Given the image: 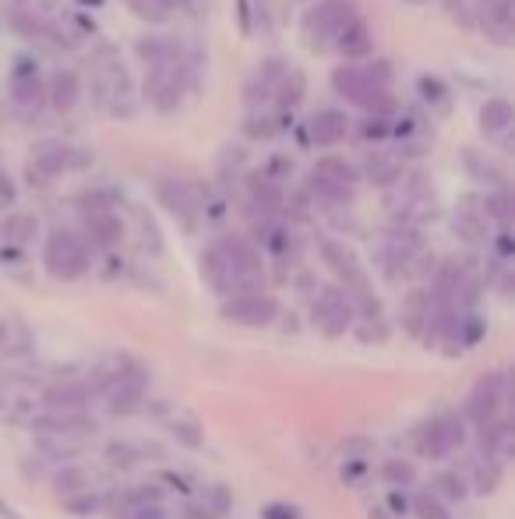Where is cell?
Instances as JSON below:
<instances>
[{
  "instance_id": "17",
  "label": "cell",
  "mask_w": 515,
  "mask_h": 519,
  "mask_svg": "<svg viewBox=\"0 0 515 519\" xmlns=\"http://www.w3.org/2000/svg\"><path fill=\"white\" fill-rule=\"evenodd\" d=\"M11 99L22 110H39L46 99V82L39 78V68L32 61H18L11 71Z\"/></svg>"
},
{
  "instance_id": "3",
  "label": "cell",
  "mask_w": 515,
  "mask_h": 519,
  "mask_svg": "<svg viewBox=\"0 0 515 519\" xmlns=\"http://www.w3.org/2000/svg\"><path fill=\"white\" fill-rule=\"evenodd\" d=\"M332 89H336L343 99H350L353 106L367 110L371 117H389V113L396 110L392 92L374 85L364 64H339V68L332 71Z\"/></svg>"
},
{
  "instance_id": "51",
  "label": "cell",
  "mask_w": 515,
  "mask_h": 519,
  "mask_svg": "<svg viewBox=\"0 0 515 519\" xmlns=\"http://www.w3.org/2000/svg\"><path fill=\"white\" fill-rule=\"evenodd\" d=\"M11 202H15V181L0 170V205H11Z\"/></svg>"
},
{
  "instance_id": "48",
  "label": "cell",
  "mask_w": 515,
  "mask_h": 519,
  "mask_svg": "<svg viewBox=\"0 0 515 519\" xmlns=\"http://www.w3.org/2000/svg\"><path fill=\"white\" fill-rule=\"evenodd\" d=\"M173 435H177L184 445H191V449H198V445H202V435H198V428H195V424H184V421H177V424H173Z\"/></svg>"
},
{
  "instance_id": "53",
  "label": "cell",
  "mask_w": 515,
  "mask_h": 519,
  "mask_svg": "<svg viewBox=\"0 0 515 519\" xmlns=\"http://www.w3.org/2000/svg\"><path fill=\"white\" fill-rule=\"evenodd\" d=\"M209 498L216 502V512H226L230 509V495H226L223 484H216V488H209Z\"/></svg>"
},
{
  "instance_id": "20",
  "label": "cell",
  "mask_w": 515,
  "mask_h": 519,
  "mask_svg": "<svg viewBox=\"0 0 515 519\" xmlns=\"http://www.w3.org/2000/svg\"><path fill=\"white\" fill-rule=\"evenodd\" d=\"M357 170H360V177H367V181L378 184V188H392V184L406 173V163L396 156V152L374 149V152H367L364 163H360Z\"/></svg>"
},
{
  "instance_id": "23",
  "label": "cell",
  "mask_w": 515,
  "mask_h": 519,
  "mask_svg": "<svg viewBox=\"0 0 515 519\" xmlns=\"http://www.w3.org/2000/svg\"><path fill=\"white\" fill-rule=\"evenodd\" d=\"M396 138H399V152L396 156L403 159H417L424 156L427 149H431V124L420 117V113H410V117H403L396 128Z\"/></svg>"
},
{
  "instance_id": "55",
  "label": "cell",
  "mask_w": 515,
  "mask_h": 519,
  "mask_svg": "<svg viewBox=\"0 0 515 519\" xmlns=\"http://www.w3.org/2000/svg\"><path fill=\"white\" fill-rule=\"evenodd\" d=\"M159 8H177V11H191V4L195 0H156Z\"/></svg>"
},
{
  "instance_id": "47",
  "label": "cell",
  "mask_w": 515,
  "mask_h": 519,
  "mask_svg": "<svg viewBox=\"0 0 515 519\" xmlns=\"http://www.w3.org/2000/svg\"><path fill=\"white\" fill-rule=\"evenodd\" d=\"M262 516H265V519H304V516H300V509H297V505H283V502H272V505H265V509H262Z\"/></svg>"
},
{
  "instance_id": "18",
  "label": "cell",
  "mask_w": 515,
  "mask_h": 519,
  "mask_svg": "<svg viewBox=\"0 0 515 519\" xmlns=\"http://www.w3.org/2000/svg\"><path fill=\"white\" fill-rule=\"evenodd\" d=\"M32 431L50 438H75L85 435V431H96V421L85 410H78V414H53V410H46V414L32 417Z\"/></svg>"
},
{
  "instance_id": "54",
  "label": "cell",
  "mask_w": 515,
  "mask_h": 519,
  "mask_svg": "<svg viewBox=\"0 0 515 519\" xmlns=\"http://www.w3.org/2000/svg\"><path fill=\"white\" fill-rule=\"evenodd\" d=\"M8 346H11V322L0 318V350H8Z\"/></svg>"
},
{
  "instance_id": "33",
  "label": "cell",
  "mask_w": 515,
  "mask_h": 519,
  "mask_svg": "<svg viewBox=\"0 0 515 519\" xmlns=\"http://www.w3.org/2000/svg\"><path fill=\"white\" fill-rule=\"evenodd\" d=\"M279 128H283V113L272 110V106H262V110H251L244 121V131L251 138H276Z\"/></svg>"
},
{
  "instance_id": "29",
  "label": "cell",
  "mask_w": 515,
  "mask_h": 519,
  "mask_svg": "<svg viewBox=\"0 0 515 519\" xmlns=\"http://www.w3.org/2000/svg\"><path fill=\"white\" fill-rule=\"evenodd\" d=\"M512 103H508L505 96H491V99H484V106H480V113H477V124H480V131L484 135H491V138H501V135H508L512 131Z\"/></svg>"
},
{
  "instance_id": "31",
  "label": "cell",
  "mask_w": 515,
  "mask_h": 519,
  "mask_svg": "<svg viewBox=\"0 0 515 519\" xmlns=\"http://www.w3.org/2000/svg\"><path fill=\"white\" fill-rule=\"evenodd\" d=\"M304 92H307L304 71H300V68H286V75L279 78L276 92H272V99H276V110L279 113H290L293 106L304 99Z\"/></svg>"
},
{
  "instance_id": "4",
  "label": "cell",
  "mask_w": 515,
  "mask_h": 519,
  "mask_svg": "<svg viewBox=\"0 0 515 519\" xmlns=\"http://www.w3.org/2000/svg\"><path fill=\"white\" fill-rule=\"evenodd\" d=\"M89 265H92L89 244H85L75 230H64V226L50 230L46 248H43V269L50 272L53 279L75 283V279H82L85 272H89Z\"/></svg>"
},
{
  "instance_id": "15",
  "label": "cell",
  "mask_w": 515,
  "mask_h": 519,
  "mask_svg": "<svg viewBox=\"0 0 515 519\" xmlns=\"http://www.w3.org/2000/svg\"><path fill=\"white\" fill-rule=\"evenodd\" d=\"M184 68L180 64H170V68H156L149 71V78H145V96H149V103L156 106V110L170 113L180 106V99H184Z\"/></svg>"
},
{
  "instance_id": "35",
  "label": "cell",
  "mask_w": 515,
  "mask_h": 519,
  "mask_svg": "<svg viewBox=\"0 0 515 519\" xmlns=\"http://www.w3.org/2000/svg\"><path fill=\"white\" fill-rule=\"evenodd\" d=\"M314 173H321V177H329V181H336V184H346V188H353V184H357V177H360L357 166H353L350 159H343V156H325V159H318Z\"/></svg>"
},
{
  "instance_id": "21",
  "label": "cell",
  "mask_w": 515,
  "mask_h": 519,
  "mask_svg": "<svg viewBox=\"0 0 515 519\" xmlns=\"http://www.w3.org/2000/svg\"><path fill=\"white\" fill-rule=\"evenodd\" d=\"M484 329L487 325L480 315H473V311H456L441 339L448 343V354H459V350H473V346L480 343V336H484Z\"/></svg>"
},
{
  "instance_id": "6",
  "label": "cell",
  "mask_w": 515,
  "mask_h": 519,
  "mask_svg": "<svg viewBox=\"0 0 515 519\" xmlns=\"http://www.w3.org/2000/svg\"><path fill=\"white\" fill-rule=\"evenodd\" d=\"M311 318L318 325L321 336L329 339H339L353 329L357 322V311H353V301L346 294L343 286H321L318 294H314V308H311Z\"/></svg>"
},
{
  "instance_id": "27",
  "label": "cell",
  "mask_w": 515,
  "mask_h": 519,
  "mask_svg": "<svg viewBox=\"0 0 515 519\" xmlns=\"http://www.w3.org/2000/svg\"><path fill=\"white\" fill-rule=\"evenodd\" d=\"M350 135V117L343 110H318L307 121V138L314 145H339Z\"/></svg>"
},
{
  "instance_id": "5",
  "label": "cell",
  "mask_w": 515,
  "mask_h": 519,
  "mask_svg": "<svg viewBox=\"0 0 515 519\" xmlns=\"http://www.w3.org/2000/svg\"><path fill=\"white\" fill-rule=\"evenodd\" d=\"M424 251V237L413 226H389L385 234L378 237V269L385 272V279L399 283V279H410V269L417 262V255Z\"/></svg>"
},
{
  "instance_id": "49",
  "label": "cell",
  "mask_w": 515,
  "mask_h": 519,
  "mask_svg": "<svg viewBox=\"0 0 515 519\" xmlns=\"http://www.w3.org/2000/svg\"><path fill=\"white\" fill-rule=\"evenodd\" d=\"M106 452H110V459L117 463V467H131V463H135V449H131V445H117V442H113Z\"/></svg>"
},
{
  "instance_id": "38",
  "label": "cell",
  "mask_w": 515,
  "mask_h": 519,
  "mask_svg": "<svg viewBox=\"0 0 515 519\" xmlns=\"http://www.w3.org/2000/svg\"><path fill=\"white\" fill-rule=\"evenodd\" d=\"M159 502H163V491H159L156 484H135V488H127L124 495H120V505H124L127 512L159 509Z\"/></svg>"
},
{
  "instance_id": "8",
  "label": "cell",
  "mask_w": 515,
  "mask_h": 519,
  "mask_svg": "<svg viewBox=\"0 0 515 519\" xmlns=\"http://www.w3.org/2000/svg\"><path fill=\"white\" fill-rule=\"evenodd\" d=\"M466 445V424L459 414L445 410V414L431 417L427 424L417 428V449L420 456H431V459H445L448 452H456Z\"/></svg>"
},
{
  "instance_id": "52",
  "label": "cell",
  "mask_w": 515,
  "mask_h": 519,
  "mask_svg": "<svg viewBox=\"0 0 515 519\" xmlns=\"http://www.w3.org/2000/svg\"><path fill=\"white\" fill-rule=\"evenodd\" d=\"M360 339H385V325H381V318H374V322H364V329H360Z\"/></svg>"
},
{
  "instance_id": "40",
  "label": "cell",
  "mask_w": 515,
  "mask_h": 519,
  "mask_svg": "<svg viewBox=\"0 0 515 519\" xmlns=\"http://www.w3.org/2000/svg\"><path fill=\"white\" fill-rule=\"evenodd\" d=\"M431 495L441 498V502H463L466 498V481L459 474H452V470H441V474H434V484H431Z\"/></svg>"
},
{
  "instance_id": "45",
  "label": "cell",
  "mask_w": 515,
  "mask_h": 519,
  "mask_svg": "<svg viewBox=\"0 0 515 519\" xmlns=\"http://www.w3.org/2000/svg\"><path fill=\"white\" fill-rule=\"evenodd\" d=\"M360 135H364L367 142H378V138L389 135V124H385V117H371V113H367V121L360 124Z\"/></svg>"
},
{
  "instance_id": "50",
  "label": "cell",
  "mask_w": 515,
  "mask_h": 519,
  "mask_svg": "<svg viewBox=\"0 0 515 519\" xmlns=\"http://www.w3.org/2000/svg\"><path fill=\"white\" fill-rule=\"evenodd\" d=\"M68 502V509L71 512H89V509H96V498H92V491H85V495H75V498H64Z\"/></svg>"
},
{
  "instance_id": "28",
  "label": "cell",
  "mask_w": 515,
  "mask_h": 519,
  "mask_svg": "<svg viewBox=\"0 0 515 519\" xmlns=\"http://www.w3.org/2000/svg\"><path fill=\"white\" fill-rule=\"evenodd\" d=\"M336 46L343 57H350V61H360V57H367V53H374V39H371V29H367V22L360 15H353L350 22L343 25V32L336 36Z\"/></svg>"
},
{
  "instance_id": "7",
  "label": "cell",
  "mask_w": 515,
  "mask_h": 519,
  "mask_svg": "<svg viewBox=\"0 0 515 519\" xmlns=\"http://www.w3.org/2000/svg\"><path fill=\"white\" fill-rule=\"evenodd\" d=\"M353 15H357V11L350 8V0H325V4L311 8L304 18V43L311 46L314 53H321L325 46L336 43V36L343 32V25L350 22Z\"/></svg>"
},
{
  "instance_id": "16",
  "label": "cell",
  "mask_w": 515,
  "mask_h": 519,
  "mask_svg": "<svg viewBox=\"0 0 515 519\" xmlns=\"http://www.w3.org/2000/svg\"><path fill=\"white\" fill-rule=\"evenodd\" d=\"M452 230H456V234L463 237L466 244H473V248L487 244V237H491V223H487L480 198H463V202L456 205V216H452Z\"/></svg>"
},
{
  "instance_id": "34",
  "label": "cell",
  "mask_w": 515,
  "mask_h": 519,
  "mask_svg": "<svg viewBox=\"0 0 515 519\" xmlns=\"http://www.w3.org/2000/svg\"><path fill=\"white\" fill-rule=\"evenodd\" d=\"M53 491H57L60 498H75V495H85V491H92L89 470H85V467L57 470V477H53Z\"/></svg>"
},
{
  "instance_id": "2",
  "label": "cell",
  "mask_w": 515,
  "mask_h": 519,
  "mask_svg": "<svg viewBox=\"0 0 515 519\" xmlns=\"http://www.w3.org/2000/svg\"><path fill=\"white\" fill-rule=\"evenodd\" d=\"M385 209L392 216V226H413V230H420L424 223H431L438 216V198H434L431 177L420 170L403 173L392 184L389 195H385Z\"/></svg>"
},
{
  "instance_id": "36",
  "label": "cell",
  "mask_w": 515,
  "mask_h": 519,
  "mask_svg": "<svg viewBox=\"0 0 515 519\" xmlns=\"http://www.w3.org/2000/svg\"><path fill=\"white\" fill-rule=\"evenodd\" d=\"M39 223L32 212H15V216L4 219V226H0V234H4V241L8 244H29L32 237H36Z\"/></svg>"
},
{
  "instance_id": "10",
  "label": "cell",
  "mask_w": 515,
  "mask_h": 519,
  "mask_svg": "<svg viewBox=\"0 0 515 519\" xmlns=\"http://www.w3.org/2000/svg\"><path fill=\"white\" fill-rule=\"evenodd\" d=\"M505 392H508V378L501 375V371H491L487 378H480V382L473 385L470 399H466V407H463L466 421H473L477 428L498 421L501 403H505Z\"/></svg>"
},
{
  "instance_id": "12",
  "label": "cell",
  "mask_w": 515,
  "mask_h": 519,
  "mask_svg": "<svg viewBox=\"0 0 515 519\" xmlns=\"http://www.w3.org/2000/svg\"><path fill=\"white\" fill-rule=\"evenodd\" d=\"M78 152L71 149V145L57 142V138H46V142H39L36 149H32L29 156V177L32 184H43V181H53V177H60V173H68L71 166H78Z\"/></svg>"
},
{
  "instance_id": "42",
  "label": "cell",
  "mask_w": 515,
  "mask_h": 519,
  "mask_svg": "<svg viewBox=\"0 0 515 519\" xmlns=\"http://www.w3.org/2000/svg\"><path fill=\"white\" fill-rule=\"evenodd\" d=\"M381 477H385L392 488H406V484L417 481V467H413L410 459H389V463L381 467Z\"/></svg>"
},
{
  "instance_id": "24",
  "label": "cell",
  "mask_w": 515,
  "mask_h": 519,
  "mask_svg": "<svg viewBox=\"0 0 515 519\" xmlns=\"http://www.w3.org/2000/svg\"><path fill=\"white\" fill-rule=\"evenodd\" d=\"M304 191H307V198H311V205H318V209H325V212H339L353 202V188L329 181V177H321V173H314V170H311V177H307Z\"/></svg>"
},
{
  "instance_id": "25",
  "label": "cell",
  "mask_w": 515,
  "mask_h": 519,
  "mask_svg": "<svg viewBox=\"0 0 515 519\" xmlns=\"http://www.w3.org/2000/svg\"><path fill=\"white\" fill-rule=\"evenodd\" d=\"M89 385L85 382H57L43 392V407L53 410V414H78V410L89 407Z\"/></svg>"
},
{
  "instance_id": "32",
  "label": "cell",
  "mask_w": 515,
  "mask_h": 519,
  "mask_svg": "<svg viewBox=\"0 0 515 519\" xmlns=\"http://www.w3.org/2000/svg\"><path fill=\"white\" fill-rule=\"evenodd\" d=\"M484 216L487 223H498V230H512V191L501 188V191H487L484 202Z\"/></svg>"
},
{
  "instance_id": "14",
  "label": "cell",
  "mask_w": 515,
  "mask_h": 519,
  "mask_svg": "<svg viewBox=\"0 0 515 519\" xmlns=\"http://www.w3.org/2000/svg\"><path fill=\"white\" fill-rule=\"evenodd\" d=\"M318 255H321V262L329 265V269L336 272L339 279H343V290H346V294L371 286V283H367L364 269H360V262H357V255H353L350 244L332 241V237H318Z\"/></svg>"
},
{
  "instance_id": "9",
  "label": "cell",
  "mask_w": 515,
  "mask_h": 519,
  "mask_svg": "<svg viewBox=\"0 0 515 519\" xmlns=\"http://www.w3.org/2000/svg\"><path fill=\"white\" fill-rule=\"evenodd\" d=\"M219 315L233 325H244V329H265V325L276 322L279 315V304L272 294H237V297H226Z\"/></svg>"
},
{
  "instance_id": "44",
  "label": "cell",
  "mask_w": 515,
  "mask_h": 519,
  "mask_svg": "<svg viewBox=\"0 0 515 519\" xmlns=\"http://www.w3.org/2000/svg\"><path fill=\"white\" fill-rule=\"evenodd\" d=\"M286 173H293V163H290V159H286V156H272L269 166L262 170V177H265V181L276 184V181H283Z\"/></svg>"
},
{
  "instance_id": "46",
  "label": "cell",
  "mask_w": 515,
  "mask_h": 519,
  "mask_svg": "<svg viewBox=\"0 0 515 519\" xmlns=\"http://www.w3.org/2000/svg\"><path fill=\"white\" fill-rule=\"evenodd\" d=\"M420 92H424L427 99H438V103H448V92H445V85L438 82V75H424V78H420Z\"/></svg>"
},
{
  "instance_id": "37",
  "label": "cell",
  "mask_w": 515,
  "mask_h": 519,
  "mask_svg": "<svg viewBox=\"0 0 515 519\" xmlns=\"http://www.w3.org/2000/svg\"><path fill=\"white\" fill-rule=\"evenodd\" d=\"M498 481H501V463L494 456L480 452L477 463H473V488H477L480 495H491V491H498Z\"/></svg>"
},
{
  "instance_id": "41",
  "label": "cell",
  "mask_w": 515,
  "mask_h": 519,
  "mask_svg": "<svg viewBox=\"0 0 515 519\" xmlns=\"http://www.w3.org/2000/svg\"><path fill=\"white\" fill-rule=\"evenodd\" d=\"M117 205V195H110V188H89L78 195V209L89 216V212H113Z\"/></svg>"
},
{
  "instance_id": "39",
  "label": "cell",
  "mask_w": 515,
  "mask_h": 519,
  "mask_svg": "<svg viewBox=\"0 0 515 519\" xmlns=\"http://www.w3.org/2000/svg\"><path fill=\"white\" fill-rule=\"evenodd\" d=\"M427 304H431V294H427V290H413V294L406 297V308H403V325L413 332V336H420V329H424Z\"/></svg>"
},
{
  "instance_id": "11",
  "label": "cell",
  "mask_w": 515,
  "mask_h": 519,
  "mask_svg": "<svg viewBox=\"0 0 515 519\" xmlns=\"http://www.w3.org/2000/svg\"><path fill=\"white\" fill-rule=\"evenodd\" d=\"M145 385H149V375L142 368H120L110 375L103 389V399L110 414H135L138 403L145 399Z\"/></svg>"
},
{
  "instance_id": "19",
  "label": "cell",
  "mask_w": 515,
  "mask_h": 519,
  "mask_svg": "<svg viewBox=\"0 0 515 519\" xmlns=\"http://www.w3.org/2000/svg\"><path fill=\"white\" fill-rule=\"evenodd\" d=\"M463 170H466V177H470L473 184H480V188H487V191L508 188L505 166H501L498 159L484 156L480 149H463Z\"/></svg>"
},
{
  "instance_id": "13",
  "label": "cell",
  "mask_w": 515,
  "mask_h": 519,
  "mask_svg": "<svg viewBox=\"0 0 515 519\" xmlns=\"http://www.w3.org/2000/svg\"><path fill=\"white\" fill-rule=\"evenodd\" d=\"M156 198L163 202V209L170 212L173 219H177L184 230H195L198 219H202V198H198V191L191 188V184L184 181H159L156 184Z\"/></svg>"
},
{
  "instance_id": "43",
  "label": "cell",
  "mask_w": 515,
  "mask_h": 519,
  "mask_svg": "<svg viewBox=\"0 0 515 519\" xmlns=\"http://www.w3.org/2000/svg\"><path fill=\"white\" fill-rule=\"evenodd\" d=\"M413 512H417L420 519H448V509L441 498H434L431 491H420L417 498H413Z\"/></svg>"
},
{
  "instance_id": "1",
  "label": "cell",
  "mask_w": 515,
  "mask_h": 519,
  "mask_svg": "<svg viewBox=\"0 0 515 519\" xmlns=\"http://www.w3.org/2000/svg\"><path fill=\"white\" fill-rule=\"evenodd\" d=\"M202 276L216 294H262L265 290V258L262 248L244 234H223L202 255Z\"/></svg>"
},
{
  "instance_id": "26",
  "label": "cell",
  "mask_w": 515,
  "mask_h": 519,
  "mask_svg": "<svg viewBox=\"0 0 515 519\" xmlns=\"http://www.w3.org/2000/svg\"><path fill=\"white\" fill-rule=\"evenodd\" d=\"M120 237H124V223H120L117 212H89L85 216V244H92V248L99 251H110L120 244Z\"/></svg>"
},
{
  "instance_id": "22",
  "label": "cell",
  "mask_w": 515,
  "mask_h": 519,
  "mask_svg": "<svg viewBox=\"0 0 515 519\" xmlns=\"http://www.w3.org/2000/svg\"><path fill=\"white\" fill-rule=\"evenodd\" d=\"M46 99H50V106L60 113L75 110L78 99H82V75L71 68H57L46 78Z\"/></svg>"
},
{
  "instance_id": "30",
  "label": "cell",
  "mask_w": 515,
  "mask_h": 519,
  "mask_svg": "<svg viewBox=\"0 0 515 519\" xmlns=\"http://www.w3.org/2000/svg\"><path fill=\"white\" fill-rule=\"evenodd\" d=\"M138 57L149 64V71L170 68V64H180V46L163 36H145L138 39Z\"/></svg>"
}]
</instances>
